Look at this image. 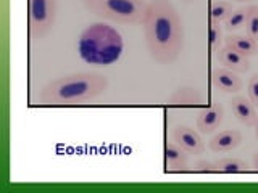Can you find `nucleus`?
Wrapping results in <instances>:
<instances>
[{
    "mask_svg": "<svg viewBox=\"0 0 258 193\" xmlns=\"http://www.w3.org/2000/svg\"><path fill=\"white\" fill-rule=\"evenodd\" d=\"M142 24L152 58L161 64L173 63L184 47V29L174 5L169 0H150Z\"/></svg>",
    "mask_w": 258,
    "mask_h": 193,
    "instance_id": "1",
    "label": "nucleus"
},
{
    "mask_svg": "<svg viewBox=\"0 0 258 193\" xmlns=\"http://www.w3.org/2000/svg\"><path fill=\"white\" fill-rule=\"evenodd\" d=\"M108 88V79L97 72H75L48 82L39 93L42 105H79L103 95Z\"/></svg>",
    "mask_w": 258,
    "mask_h": 193,
    "instance_id": "2",
    "label": "nucleus"
},
{
    "mask_svg": "<svg viewBox=\"0 0 258 193\" xmlns=\"http://www.w3.org/2000/svg\"><path fill=\"white\" fill-rule=\"evenodd\" d=\"M78 52L87 64L110 66L123 55L124 40L113 26L105 23H94L81 34Z\"/></svg>",
    "mask_w": 258,
    "mask_h": 193,
    "instance_id": "3",
    "label": "nucleus"
},
{
    "mask_svg": "<svg viewBox=\"0 0 258 193\" xmlns=\"http://www.w3.org/2000/svg\"><path fill=\"white\" fill-rule=\"evenodd\" d=\"M149 2L145 0H84V8L102 20L121 24L144 23Z\"/></svg>",
    "mask_w": 258,
    "mask_h": 193,
    "instance_id": "4",
    "label": "nucleus"
},
{
    "mask_svg": "<svg viewBox=\"0 0 258 193\" xmlns=\"http://www.w3.org/2000/svg\"><path fill=\"white\" fill-rule=\"evenodd\" d=\"M56 15V0H29L28 23L31 39L44 37L53 28Z\"/></svg>",
    "mask_w": 258,
    "mask_h": 193,
    "instance_id": "5",
    "label": "nucleus"
},
{
    "mask_svg": "<svg viewBox=\"0 0 258 193\" xmlns=\"http://www.w3.org/2000/svg\"><path fill=\"white\" fill-rule=\"evenodd\" d=\"M171 139L189 155H202L205 150V143L202 140L200 134L189 126H176L171 131Z\"/></svg>",
    "mask_w": 258,
    "mask_h": 193,
    "instance_id": "6",
    "label": "nucleus"
},
{
    "mask_svg": "<svg viewBox=\"0 0 258 193\" xmlns=\"http://www.w3.org/2000/svg\"><path fill=\"white\" fill-rule=\"evenodd\" d=\"M210 82L212 87L220 90L223 93H236L242 90V79L237 76V72H234L228 68H218L213 69L212 74H210Z\"/></svg>",
    "mask_w": 258,
    "mask_h": 193,
    "instance_id": "7",
    "label": "nucleus"
},
{
    "mask_svg": "<svg viewBox=\"0 0 258 193\" xmlns=\"http://www.w3.org/2000/svg\"><path fill=\"white\" fill-rule=\"evenodd\" d=\"M224 119V108L220 103L202 110L197 115V129L202 134H212L215 129L221 126Z\"/></svg>",
    "mask_w": 258,
    "mask_h": 193,
    "instance_id": "8",
    "label": "nucleus"
},
{
    "mask_svg": "<svg viewBox=\"0 0 258 193\" xmlns=\"http://www.w3.org/2000/svg\"><path fill=\"white\" fill-rule=\"evenodd\" d=\"M231 108L234 116H236L242 124L245 126H255L258 121V113L255 110V105L250 102V99H245L242 95L232 96Z\"/></svg>",
    "mask_w": 258,
    "mask_h": 193,
    "instance_id": "9",
    "label": "nucleus"
},
{
    "mask_svg": "<svg viewBox=\"0 0 258 193\" xmlns=\"http://www.w3.org/2000/svg\"><path fill=\"white\" fill-rule=\"evenodd\" d=\"M242 142V134L239 131H232V129H226L220 134H216L212 140H210L208 147L213 153H228L237 148Z\"/></svg>",
    "mask_w": 258,
    "mask_h": 193,
    "instance_id": "10",
    "label": "nucleus"
},
{
    "mask_svg": "<svg viewBox=\"0 0 258 193\" xmlns=\"http://www.w3.org/2000/svg\"><path fill=\"white\" fill-rule=\"evenodd\" d=\"M218 58H220V63L224 68H228L234 72H247L250 69V63H248V56L240 55L239 52L232 50L229 47H221L218 50Z\"/></svg>",
    "mask_w": 258,
    "mask_h": 193,
    "instance_id": "11",
    "label": "nucleus"
},
{
    "mask_svg": "<svg viewBox=\"0 0 258 193\" xmlns=\"http://www.w3.org/2000/svg\"><path fill=\"white\" fill-rule=\"evenodd\" d=\"M189 153L182 150L179 145L174 142H166L165 143V161L166 166L171 169V171H182V169L187 167V161H189Z\"/></svg>",
    "mask_w": 258,
    "mask_h": 193,
    "instance_id": "12",
    "label": "nucleus"
},
{
    "mask_svg": "<svg viewBox=\"0 0 258 193\" xmlns=\"http://www.w3.org/2000/svg\"><path fill=\"white\" fill-rule=\"evenodd\" d=\"M224 45L232 48V50L239 52L244 56H253L258 53V42L248 36H240V34H229L224 37Z\"/></svg>",
    "mask_w": 258,
    "mask_h": 193,
    "instance_id": "13",
    "label": "nucleus"
},
{
    "mask_svg": "<svg viewBox=\"0 0 258 193\" xmlns=\"http://www.w3.org/2000/svg\"><path fill=\"white\" fill-rule=\"evenodd\" d=\"M215 172L223 174H244L248 172V164L244 159L239 158H223L220 161H215Z\"/></svg>",
    "mask_w": 258,
    "mask_h": 193,
    "instance_id": "14",
    "label": "nucleus"
},
{
    "mask_svg": "<svg viewBox=\"0 0 258 193\" xmlns=\"http://www.w3.org/2000/svg\"><path fill=\"white\" fill-rule=\"evenodd\" d=\"M232 10H234L232 4L228 2V0H215V2L210 5L208 20L210 23H221L228 18Z\"/></svg>",
    "mask_w": 258,
    "mask_h": 193,
    "instance_id": "15",
    "label": "nucleus"
},
{
    "mask_svg": "<svg viewBox=\"0 0 258 193\" xmlns=\"http://www.w3.org/2000/svg\"><path fill=\"white\" fill-rule=\"evenodd\" d=\"M248 8L250 7H239L234 8V10L229 13L228 18L224 20V29L226 31H236L240 26H244L248 16Z\"/></svg>",
    "mask_w": 258,
    "mask_h": 193,
    "instance_id": "16",
    "label": "nucleus"
},
{
    "mask_svg": "<svg viewBox=\"0 0 258 193\" xmlns=\"http://www.w3.org/2000/svg\"><path fill=\"white\" fill-rule=\"evenodd\" d=\"M224 42L223 37V28L220 23H210V31H208V45L213 52L220 50L221 44Z\"/></svg>",
    "mask_w": 258,
    "mask_h": 193,
    "instance_id": "17",
    "label": "nucleus"
},
{
    "mask_svg": "<svg viewBox=\"0 0 258 193\" xmlns=\"http://www.w3.org/2000/svg\"><path fill=\"white\" fill-rule=\"evenodd\" d=\"M245 31L250 39H253L258 42V7H255V5H250V8H248Z\"/></svg>",
    "mask_w": 258,
    "mask_h": 193,
    "instance_id": "18",
    "label": "nucleus"
},
{
    "mask_svg": "<svg viewBox=\"0 0 258 193\" xmlns=\"http://www.w3.org/2000/svg\"><path fill=\"white\" fill-rule=\"evenodd\" d=\"M194 102H200V96L197 93L196 88H179L173 96H171V103H184V105H190Z\"/></svg>",
    "mask_w": 258,
    "mask_h": 193,
    "instance_id": "19",
    "label": "nucleus"
},
{
    "mask_svg": "<svg viewBox=\"0 0 258 193\" xmlns=\"http://www.w3.org/2000/svg\"><path fill=\"white\" fill-rule=\"evenodd\" d=\"M248 99L255 107H258V74L252 76L248 80Z\"/></svg>",
    "mask_w": 258,
    "mask_h": 193,
    "instance_id": "20",
    "label": "nucleus"
},
{
    "mask_svg": "<svg viewBox=\"0 0 258 193\" xmlns=\"http://www.w3.org/2000/svg\"><path fill=\"white\" fill-rule=\"evenodd\" d=\"M196 169L200 172H215V166L210 161H199L196 164Z\"/></svg>",
    "mask_w": 258,
    "mask_h": 193,
    "instance_id": "21",
    "label": "nucleus"
},
{
    "mask_svg": "<svg viewBox=\"0 0 258 193\" xmlns=\"http://www.w3.org/2000/svg\"><path fill=\"white\" fill-rule=\"evenodd\" d=\"M252 166H253V169L258 172V151L255 153V155L252 156Z\"/></svg>",
    "mask_w": 258,
    "mask_h": 193,
    "instance_id": "22",
    "label": "nucleus"
},
{
    "mask_svg": "<svg viewBox=\"0 0 258 193\" xmlns=\"http://www.w3.org/2000/svg\"><path fill=\"white\" fill-rule=\"evenodd\" d=\"M255 137H256V140H258V121H256V124H255Z\"/></svg>",
    "mask_w": 258,
    "mask_h": 193,
    "instance_id": "23",
    "label": "nucleus"
},
{
    "mask_svg": "<svg viewBox=\"0 0 258 193\" xmlns=\"http://www.w3.org/2000/svg\"><path fill=\"white\" fill-rule=\"evenodd\" d=\"M232 2H250V0H232Z\"/></svg>",
    "mask_w": 258,
    "mask_h": 193,
    "instance_id": "24",
    "label": "nucleus"
},
{
    "mask_svg": "<svg viewBox=\"0 0 258 193\" xmlns=\"http://www.w3.org/2000/svg\"><path fill=\"white\" fill-rule=\"evenodd\" d=\"M181 2H185V4H189V2H194V0H181Z\"/></svg>",
    "mask_w": 258,
    "mask_h": 193,
    "instance_id": "25",
    "label": "nucleus"
}]
</instances>
